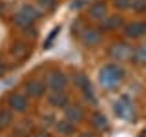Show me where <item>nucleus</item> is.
Wrapping results in <instances>:
<instances>
[{
  "instance_id": "obj_18",
  "label": "nucleus",
  "mask_w": 146,
  "mask_h": 137,
  "mask_svg": "<svg viewBox=\"0 0 146 137\" xmlns=\"http://www.w3.org/2000/svg\"><path fill=\"white\" fill-rule=\"evenodd\" d=\"M11 51H13V55H15V57H18V59H20V61H22V59H24L26 55H27V48H26L24 44L17 42L15 46H13V49H11Z\"/></svg>"
},
{
  "instance_id": "obj_13",
  "label": "nucleus",
  "mask_w": 146,
  "mask_h": 137,
  "mask_svg": "<svg viewBox=\"0 0 146 137\" xmlns=\"http://www.w3.org/2000/svg\"><path fill=\"white\" fill-rule=\"evenodd\" d=\"M91 124L97 128V130H100V132L110 128V122H108V119H106L104 113H93V115H91Z\"/></svg>"
},
{
  "instance_id": "obj_16",
  "label": "nucleus",
  "mask_w": 146,
  "mask_h": 137,
  "mask_svg": "<svg viewBox=\"0 0 146 137\" xmlns=\"http://www.w3.org/2000/svg\"><path fill=\"white\" fill-rule=\"evenodd\" d=\"M13 121V115L9 110H0V130H4V128H7L11 124Z\"/></svg>"
},
{
  "instance_id": "obj_27",
  "label": "nucleus",
  "mask_w": 146,
  "mask_h": 137,
  "mask_svg": "<svg viewBox=\"0 0 146 137\" xmlns=\"http://www.w3.org/2000/svg\"><path fill=\"white\" fill-rule=\"evenodd\" d=\"M79 137H93L91 134H82V135H79Z\"/></svg>"
},
{
  "instance_id": "obj_9",
  "label": "nucleus",
  "mask_w": 146,
  "mask_h": 137,
  "mask_svg": "<svg viewBox=\"0 0 146 137\" xmlns=\"http://www.w3.org/2000/svg\"><path fill=\"white\" fill-rule=\"evenodd\" d=\"M9 106L15 110V112H24V110H27V106H29V100L22 93H13L11 97H9Z\"/></svg>"
},
{
  "instance_id": "obj_2",
  "label": "nucleus",
  "mask_w": 146,
  "mask_h": 137,
  "mask_svg": "<svg viewBox=\"0 0 146 137\" xmlns=\"http://www.w3.org/2000/svg\"><path fill=\"white\" fill-rule=\"evenodd\" d=\"M108 55L115 61H131L133 59V48L126 42H115L110 48Z\"/></svg>"
},
{
  "instance_id": "obj_19",
  "label": "nucleus",
  "mask_w": 146,
  "mask_h": 137,
  "mask_svg": "<svg viewBox=\"0 0 146 137\" xmlns=\"http://www.w3.org/2000/svg\"><path fill=\"white\" fill-rule=\"evenodd\" d=\"M133 61L135 62H146V44L139 49H133Z\"/></svg>"
},
{
  "instance_id": "obj_6",
  "label": "nucleus",
  "mask_w": 146,
  "mask_h": 137,
  "mask_svg": "<svg viewBox=\"0 0 146 137\" xmlns=\"http://www.w3.org/2000/svg\"><path fill=\"white\" fill-rule=\"evenodd\" d=\"M64 117L66 121L73 122V124H79V122L84 119V110H82L79 104H70V106H64Z\"/></svg>"
},
{
  "instance_id": "obj_29",
  "label": "nucleus",
  "mask_w": 146,
  "mask_h": 137,
  "mask_svg": "<svg viewBox=\"0 0 146 137\" xmlns=\"http://www.w3.org/2000/svg\"><path fill=\"white\" fill-rule=\"evenodd\" d=\"M2 7H4V6H2V4H0V11H2Z\"/></svg>"
},
{
  "instance_id": "obj_12",
  "label": "nucleus",
  "mask_w": 146,
  "mask_h": 137,
  "mask_svg": "<svg viewBox=\"0 0 146 137\" xmlns=\"http://www.w3.org/2000/svg\"><path fill=\"white\" fill-rule=\"evenodd\" d=\"M18 13H20V15H24L27 20L31 22V24H33L36 18L40 17V11H38V9H36L35 6H29V4H24V6L20 7V11H18Z\"/></svg>"
},
{
  "instance_id": "obj_11",
  "label": "nucleus",
  "mask_w": 146,
  "mask_h": 137,
  "mask_svg": "<svg viewBox=\"0 0 146 137\" xmlns=\"http://www.w3.org/2000/svg\"><path fill=\"white\" fill-rule=\"evenodd\" d=\"M68 100H70V97H68L64 91H51V93L48 95V102L51 104V106H55V108L68 106Z\"/></svg>"
},
{
  "instance_id": "obj_20",
  "label": "nucleus",
  "mask_w": 146,
  "mask_h": 137,
  "mask_svg": "<svg viewBox=\"0 0 146 137\" xmlns=\"http://www.w3.org/2000/svg\"><path fill=\"white\" fill-rule=\"evenodd\" d=\"M17 134L18 135H26V134H31V122L24 121L20 126H17Z\"/></svg>"
},
{
  "instance_id": "obj_7",
  "label": "nucleus",
  "mask_w": 146,
  "mask_h": 137,
  "mask_svg": "<svg viewBox=\"0 0 146 137\" xmlns=\"http://www.w3.org/2000/svg\"><path fill=\"white\" fill-rule=\"evenodd\" d=\"M88 15L90 18H93V20H104V18L108 17V7H106V4L104 2H95L93 6H91L88 9Z\"/></svg>"
},
{
  "instance_id": "obj_5",
  "label": "nucleus",
  "mask_w": 146,
  "mask_h": 137,
  "mask_svg": "<svg viewBox=\"0 0 146 137\" xmlns=\"http://www.w3.org/2000/svg\"><path fill=\"white\" fill-rule=\"evenodd\" d=\"M124 35L128 39H139V37L146 35V22L137 20V22H130L124 26Z\"/></svg>"
},
{
  "instance_id": "obj_23",
  "label": "nucleus",
  "mask_w": 146,
  "mask_h": 137,
  "mask_svg": "<svg viewBox=\"0 0 146 137\" xmlns=\"http://www.w3.org/2000/svg\"><path fill=\"white\" fill-rule=\"evenodd\" d=\"M38 2H40V6H44V9H53L57 0H38Z\"/></svg>"
},
{
  "instance_id": "obj_26",
  "label": "nucleus",
  "mask_w": 146,
  "mask_h": 137,
  "mask_svg": "<svg viewBox=\"0 0 146 137\" xmlns=\"http://www.w3.org/2000/svg\"><path fill=\"white\" fill-rule=\"evenodd\" d=\"M4 73H6V66H4V64H2V62H0V77H2V75H4Z\"/></svg>"
},
{
  "instance_id": "obj_15",
  "label": "nucleus",
  "mask_w": 146,
  "mask_h": 137,
  "mask_svg": "<svg viewBox=\"0 0 146 137\" xmlns=\"http://www.w3.org/2000/svg\"><path fill=\"white\" fill-rule=\"evenodd\" d=\"M122 26V18L119 15H113V17H106L104 18V29L106 31H111V29H117V27Z\"/></svg>"
},
{
  "instance_id": "obj_14",
  "label": "nucleus",
  "mask_w": 146,
  "mask_h": 137,
  "mask_svg": "<svg viewBox=\"0 0 146 137\" xmlns=\"http://www.w3.org/2000/svg\"><path fill=\"white\" fill-rule=\"evenodd\" d=\"M55 128H57L58 132H60L62 135H71V134H75V124L73 122H70V121H58L57 124H55Z\"/></svg>"
},
{
  "instance_id": "obj_28",
  "label": "nucleus",
  "mask_w": 146,
  "mask_h": 137,
  "mask_svg": "<svg viewBox=\"0 0 146 137\" xmlns=\"http://www.w3.org/2000/svg\"><path fill=\"white\" fill-rule=\"evenodd\" d=\"M141 137H146V130H144V132H143V134H141Z\"/></svg>"
},
{
  "instance_id": "obj_22",
  "label": "nucleus",
  "mask_w": 146,
  "mask_h": 137,
  "mask_svg": "<svg viewBox=\"0 0 146 137\" xmlns=\"http://www.w3.org/2000/svg\"><path fill=\"white\" fill-rule=\"evenodd\" d=\"M58 31H60V27H55V29L51 31V35L48 37V40H46V44H44V48H46V49H48V48H51V46H53V40H55V37L58 35Z\"/></svg>"
},
{
  "instance_id": "obj_4",
  "label": "nucleus",
  "mask_w": 146,
  "mask_h": 137,
  "mask_svg": "<svg viewBox=\"0 0 146 137\" xmlns=\"http://www.w3.org/2000/svg\"><path fill=\"white\" fill-rule=\"evenodd\" d=\"M51 91H64V88L68 86V77L62 71H51L48 75V82H46Z\"/></svg>"
},
{
  "instance_id": "obj_3",
  "label": "nucleus",
  "mask_w": 146,
  "mask_h": 137,
  "mask_svg": "<svg viewBox=\"0 0 146 137\" xmlns=\"http://www.w3.org/2000/svg\"><path fill=\"white\" fill-rule=\"evenodd\" d=\"M115 112L117 115L124 121H133L135 119V110H133V104L128 97H121L115 104Z\"/></svg>"
},
{
  "instance_id": "obj_25",
  "label": "nucleus",
  "mask_w": 146,
  "mask_h": 137,
  "mask_svg": "<svg viewBox=\"0 0 146 137\" xmlns=\"http://www.w3.org/2000/svg\"><path fill=\"white\" fill-rule=\"evenodd\" d=\"M33 137H51V135H49L48 132H38V134H35Z\"/></svg>"
},
{
  "instance_id": "obj_10",
  "label": "nucleus",
  "mask_w": 146,
  "mask_h": 137,
  "mask_svg": "<svg viewBox=\"0 0 146 137\" xmlns=\"http://www.w3.org/2000/svg\"><path fill=\"white\" fill-rule=\"evenodd\" d=\"M46 90V84L38 79H31L26 82V91L29 93V97H40Z\"/></svg>"
},
{
  "instance_id": "obj_1",
  "label": "nucleus",
  "mask_w": 146,
  "mask_h": 137,
  "mask_svg": "<svg viewBox=\"0 0 146 137\" xmlns=\"http://www.w3.org/2000/svg\"><path fill=\"white\" fill-rule=\"evenodd\" d=\"M124 79V70L117 64H106L99 73V80L102 84V88L111 90L117 84H121V80Z\"/></svg>"
},
{
  "instance_id": "obj_21",
  "label": "nucleus",
  "mask_w": 146,
  "mask_h": 137,
  "mask_svg": "<svg viewBox=\"0 0 146 137\" xmlns=\"http://www.w3.org/2000/svg\"><path fill=\"white\" fill-rule=\"evenodd\" d=\"M146 6V0H130V7L135 11H143Z\"/></svg>"
},
{
  "instance_id": "obj_8",
  "label": "nucleus",
  "mask_w": 146,
  "mask_h": 137,
  "mask_svg": "<svg viewBox=\"0 0 146 137\" xmlns=\"http://www.w3.org/2000/svg\"><path fill=\"white\" fill-rule=\"evenodd\" d=\"M80 39L86 46H97L100 42V31L93 29V27H86L84 31L80 33Z\"/></svg>"
},
{
  "instance_id": "obj_24",
  "label": "nucleus",
  "mask_w": 146,
  "mask_h": 137,
  "mask_svg": "<svg viewBox=\"0 0 146 137\" xmlns=\"http://www.w3.org/2000/svg\"><path fill=\"white\" fill-rule=\"evenodd\" d=\"M115 7H119V9H128V7H130V0H115Z\"/></svg>"
},
{
  "instance_id": "obj_17",
  "label": "nucleus",
  "mask_w": 146,
  "mask_h": 137,
  "mask_svg": "<svg viewBox=\"0 0 146 137\" xmlns=\"http://www.w3.org/2000/svg\"><path fill=\"white\" fill-rule=\"evenodd\" d=\"M73 80H75V84L79 86L80 90H86V88H90V86H91V84H90V79L84 75V73H77Z\"/></svg>"
},
{
  "instance_id": "obj_30",
  "label": "nucleus",
  "mask_w": 146,
  "mask_h": 137,
  "mask_svg": "<svg viewBox=\"0 0 146 137\" xmlns=\"http://www.w3.org/2000/svg\"><path fill=\"white\" fill-rule=\"evenodd\" d=\"M143 11H144V13H146V6H144V9H143Z\"/></svg>"
}]
</instances>
